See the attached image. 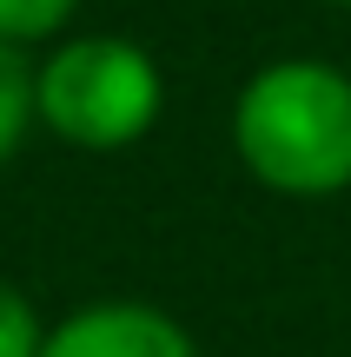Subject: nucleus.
<instances>
[{
  "mask_svg": "<svg viewBox=\"0 0 351 357\" xmlns=\"http://www.w3.org/2000/svg\"><path fill=\"white\" fill-rule=\"evenodd\" d=\"M33 113L53 139L80 153L140 146L166 113V73L126 33H73L33 60Z\"/></svg>",
  "mask_w": 351,
  "mask_h": 357,
  "instance_id": "f03ea898",
  "label": "nucleus"
},
{
  "mask_svg": "<svg viewBox=\"0 0 351 357\" xmlns=\"http://www.w3.org/2000/svg\"><path fill=\"white\" fill-rule=\"evenodd\" d=\"M40 344H47V324H40L33 298L0 278V357H40Z\"/></svg>",
  "mask_w": 351,
  "mask_h": 357,
  "instance_id": "423d86ee",
  "label": "nucleus"
},
{
  "mask_svg": "<svg viewBox=\"0 0 351 357\" xmlns=\"http://www.w3.org/2000/svg\"><path fill=\"white\" fill-rule=\"evenodd\" d=\"M232 153L278 199L351 185V73L318 53L265 60L232 100Z\"/></svg>",
  "mask_w": 351,
  "mask_h": 357,
  "instance_id": "f257e3e1",
  "label": "nucleus"
},
{
  "mask_svg": "<svg viewBox=\"0 0 351 357\" xmlns=\"http://www.w3.org/2000/svg\"><path fill=\"white\" fill-rule=\"evenodd\" d=\"M73 13H80V0H0V40L27 53L40 40H53Z\"/></svg>",
  "mask_w": 351,
  "mask_h": 357,
  "instance_id": "39448f33",
  "label": "nucleus"
},
{
  "mask_svg": "<svg viewBox=\"0 0 351 357\" xmlns=\"http://www.w3.org/2000/svg\"><path fill=\"white\" fill-rule=\"evenodd\" d=\"M27 126H40V113H33V60L0 40V166L20 153Z\"/></svg>",
  "mask_w": 351,
  "mask_h": 357,
  "instance_id": "20e7f679",
  "label": "nucleus"
},
{
  "mask_svg": "<svg viewBox=\"0 0 351 357\" xmlns=\"http://www.w3.org/2000/svg\"><path fill=\"white\" fill-rule=\"evenodd\" d=\"M338 7H351V0H338Z\"/></svg>",
  "mask_w": 351,
  "mask_h": 357,
  "instance_id": "0eeeda50",
  "label": "nucleus"
},
{
  "mask_svg": "<svg viewBox=\"0 0 351 357\" xmlns=\"http://www.w3.org/2000/svg\"><path fill=\"white\" fill-rule=\"evenodd\" d=\"M40 357H199L193 331L146 298H100L47 324Z\"/></svg>",
  "mask_w": 351,
  "mask_h": 357,
  "instance_id": "7ed1b4c3",
  "label": "nucleus"
}]
</instances>
